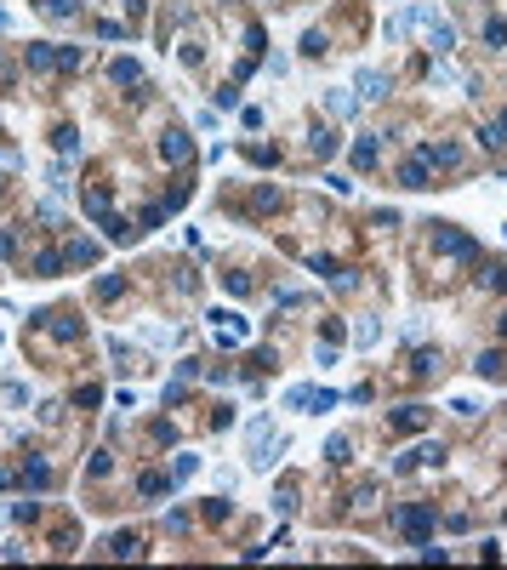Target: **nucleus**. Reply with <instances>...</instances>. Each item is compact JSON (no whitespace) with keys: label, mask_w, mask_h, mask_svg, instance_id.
Here are the masks:
<instances>
[{"label":"nucleus","mask_w":507,"mask_h":570,"mask_svg":"<svg viewBox=\"0 0 507 570\" xmlns=\"http://www.w3.org/2000/svg\"><path fill=\"white\" fill-rule=\"evenodd\" d=\"M399 531L422 542V536H428V531H433V513H428V508H405V513H399Z\"/></svg>","instance_id":"f257e3e1"},{"label":"nucleus","mask_w":507,"mask_h":570,"mask_svg":"<svg viewBox=\"0 0 507 570\" xmlns=\"http://www.w3.org/2000/svg\"><path fill=\"white\" fill-rule=\"evenodd\" d=\"M433 240H439V251H450V257H473V240H468V234H456V229H439Z\"/></svg>","instance_id":"f03ea898"},{"label":"nucleus","mask_w":507,"mask_h":570,"mask_svg":"<svg viewBox=\"0 0 507 570\" xmlns=\"http://www.w3.org/2000/svg\"><path fill=\"white\" fill-rule=\"evenodd\" d=\"M160 154H165V160H188V137H183V131H165V137H160Z\"/></svg>","instance_id":"7ed1b4c3"},{"label":"nucleus","mask_w":507,"mask_h":570,"mask_svg":"<svg viewBox=\"0 0 507 570\" xmlns=\"http://www.w3.org/2000/svg\"><path fill=\"white\" fill-rule=\"evenodd\" d=\"M473 371H479V376H496V382H501V376H507V354H479V365H473Z\"/></svg>","instance_id":"20e7f679"},{"label":"nucleus","mask_w":507,"mask_h":570,"mask_svg":"<svg viewBox=\"0 0 507 570\" xmlns=\"http://www.w3.org/2000/svg\"><path fill=\"white\" fill-rule=\"evenodd\" d=\"M428 29H433V52H450V46H456V29H450V23L428 18Z\"/></svg>","instance_id":"39448f33"},{"label":"nucleus","mask_w":507,"mask_h":570,"mask_svg":"<svg viewBox=\"0 0 507 570\" xmlns=\"http://www.w3.org/2000/svg\"><path fill=\"white\" fill-rule=\"evenodd\" d=\"M399 183H405V189H428V165H422V160L405 165V171H399Z\"/></svg>","instance_id":"423d86ee"},{"label":"nucleus","mask_w":507,"mask_h":570,"mask_svg":"<svg viewBox=\"0 0 507 570\" xmlns=\"http://www.w3.org/2000/svg\"><path fill=\"white\" fill-rule=\"evenodd\" d=\"M114 80H125V86H137V80H143V69H137L132 57H114Z\"/></svg>","instance_id":"0eeeda50"},{"label":"nucleus","mask_w":507,"mask_h":570,"mask_svg":"<svg viewBox=\"0 0 507 570\" xmlns=\"http://www.w3.org/2000/svg\"><path fill=\"white\" fill-rule=\"evenodd\" d=\"M359 86H365V97H382V92H388V80L376 74V69H365V74H359Z\"/></svg>","instance_id":"6e6552de"},{"label":"nucleus","mask_w":507,"mask_h":570,"mask_svg":"<svg viewBox=\"0 0 507 570\" xmlns=\"http://www.w3.org/2000/svg\"><path fill=\"white\" fill-rule=\"evenodd\" d=\"M354 165H376V137H359L354 143Z\"/></svg>","instance_id":"1a4fd4ad"},{"label":"nucleus","mask_w":507,"mask_h":570,"mask_svg":"<svg viewBox=\"0 0 507 570\" xmlns=\"http://www.w3.org/2000/svg\"><path fill=\"white\" fill-rule=\"evenodd\" d=\"M137 491H143V496H160V491H165V473H143Z\"/></svg>","instance_id":"9d476101"},{"label":"nucleus","mask_w":507,"mask_h":570,"mask_svg":"<svg viewBox=\"0 0 507 570\" xmlns=\"http://www.w3.org/2000/svg\"><path fill=\"white\" fill-rule=\"evenodd\" d=\"M34 269H40V274H57V269H63V257H57V251H40V257H34Z\"/></svg>","instance_id":"9b49d317"},{"label":"nucleus","mask_w":507,"mask_h":570,"mask_svg":"<svg viewBox=\"0 0 507 570\" xmlns=\"http://www.w3.org/2000/svg\"><path fill=\"white\" fill-rule=\"evenodd\" d=\"M422 422H428V411H422V405H410V411H399V428H422Z\"/></svg>","instance_id":"f8f14e48"},{"label":"nucleus","mask_w":507,"mask_h":570,"mask_svg":"<svg viewBox=\"0 0 507 570\" xmlns=\"http://www.w3.org/2000/svg\"><path fill=\"white\" fill-rule=\"evenodd\" d=\"M109 553H137V536H109Z\"/></svg>","instance_id":"ddd939ff"},{"label":"nucleus","mask_w":507,"mask_h":570,"mask_svg":"<svg viewBox=\"0 0 507 570\" xmlns=\"http://www.w3.org/2000/svg\"><path fill=\"white\" fill-rule=\"evenodd\" d=\"M490 143H507V114H496V125H490Z\"/></svg>","instance_id":"4468645a"},{"label":"nucleus","mask_w":507,"mask_h":570,"mask_svg":"<svg viewBox=\"0 0 507 570\" xmlns=\"http://www.w3.org/2000/svg\"><path fill=\"white\" fill-rule=\"evenodd\" d=\"M46 12H52V18H69L74 6H69V0H46Z\"/></svg>","instance_id":"2eb2a0df"}]
</instances>
